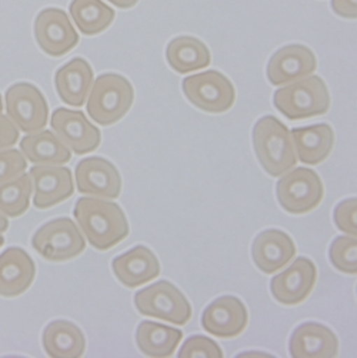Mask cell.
Instances as JSON below:
<instances>
[{
  "label": "cell",
  "mask_w": 357,
  "mask_h": 358,
  "mask_svg": "<svg viewBox=\"0 0 357 358\" xmlns=\"http://www.w3.org/2000/svg\"><path fill=\"white\" fill-rule=\"evenodd\" d=\"M88 113L100 126H111L122 120L132 109L134 89L118 73L100 75L88 96Z\"/></svg>",
  "instance_id": "4"
},
{
  "label": "cell",
  "mask_w": 357,
  "mask_h": 358,
  "mask_svg": "<svg viewBox=\"0 0 357 358\" xmlns=\"http://www.w3.org/2000/svg\"><path fill=\"white\" fill-rule=\"evenodd\" d=\"M19 141V130L8 116L0 113V152L13 148Z\"/></svg>",
  "instance_id": "33"
},
{
  "label": "cell",
  "mask_w": 357,
  "mask_h": 358,
  "mask_svg": "<svg viewBox=\"0 0 357 358\" xmlns=\"http://www.w3.org/2000/svg\"><path fill=\"white\" fill-rule=\"evenodd\" d=\"M316 69L317 59L312 49L303 45H288L270 57L266 73L272 86H283L313 75Z\"/></svg>",
  "instance_id": "15"
},
{
  "label": "cell",
  "mask_w": 357,
  "mask_h": 358,
  "mask_svg": "<svg viewBox=\"0 0 357 358\" xmlns=\"http://www.w3.org/2000/svg\"><path fill=\"white\" fill-rule=\"evenodd\" d=\"M134 306L143 315L155 317L176 326H185L192 318V304L174 284L162 280L134 296Z\"/></svg>",
  "instance_id": "5"
},
{
  "label": "cell",
  "mask_w": 357,
  "mask_h": 358,
  "mask_svg": "<svg viewBox=\"0 0 357 358\" xmlns=\"http://www.w3.org/2000/svg\"><path fill=\"white\" fill-rule=\"evenodd\" d=\"M29 176L34 190L33 204L39 210L50 208L75 193L74 177L67 167L57 164H36L30 169Z\"/></svg>",
  "instance_id": "12"
},
{
  "label": "cell",
  "mask_w": 357,
  "mask_h": 358,
  "mask_svg": "<svg viewBox=\"0 0 357 358\" xmlns=\"http://www.w3.org/2000/svg\"><path fill=\"white\" fill-rule=\"evenodd\" d=\"M289 348L295 358H335L339 354V338L328 326L310 321L293 331Z\"/></svg>",
  "instance_id": "20"
},
{
  "label": "cell",
  "mask_w": 357,
  "mask_h": 358,
  "mask_svg": "<svg viewBox=\"0 0 357 358\" xmlns=\"http://www.w3.org/2000/svg\"><path fill=\"white\" fill-rule=\"evenodd\" d=\"M166 59L169 66L181 75L206 69L211 63L209 48L192 36L174 38L167 45Z\"/></svg>",
  "instance_id": "24"
},
{
  "label": "cell",
  "mask_w": 357,
  "mask_h": 358,
  "mask_svg": "<svg viewBox=\"0 0 357 358\" xmlns=\"http://www.w3.org/2000/svg\"><path fill=\"white\" fill-rule=\"evenodd\" d=\"M31 192V178L24 173L12 182L0 185V213L10 219L22 216L29 210Z\"/></svg>",
  "instance_id": "28"
},
{
  "label": "cell",
  "mask_w": 357,
  "mask_h": 358,
  "mask_svg": "<svg viewBox=\"0 0 357 358\" xmlns=\"http://www.w3.org/2000/svg\"><path fill=\"white\" fill-rule=\"evenodd\" d=\"M22 155L33 164H66L71 153L50 130H41L24 136L20 141Z\"/></svg>",
  "instance_id": "25"
},
{
  "label": "cell",
  "mask_w": 357,
  "mask_h": 358,
  "mask_svg": "<svg viewBox=\"0 0 357 358\" xmlns=\"http://www.w3.org/2000/svg\"><path fill=\"white\" fill-rule=\"evenodd\" d=\"M253 148L260 166L272 177L283 176L298 163L290 130L274 116L258 120L253 127Z\"/></svg>",
  "instance_id": "2"
},
{
  "label": "cell",
  "mask_w": 357,
  "mask_h": 358,
  "mask_svg": "<svg viewBox=\"0 0 357 358\" xmlns=\"http://www.w3.org/2000/svg\"><path fill=\"white\" fill-rule=\"evenodd\" d=\"M295 152L303 164H320L332 153L335 131L328 123H318L290 131Z\"/></svg>",
  "instance_id": "22"
},
{
  "label": "cell",
  "mask_w": 357,
  "mask_h": 358,
  "mask_svg": "<svg viewBox=\"0 0 357 358\" xmlns=\"http://www.w3.org/2000/svg\"><path fill=\"white\" fill-rule=\"evenodd\" d=\"M112 268L116 278L127 289H137L160 274V263L146 245H136L116 257Z\"/></svg>",
  "instance_id": "19"
},
{
  "label": "cell",
  "mask_w": 357,
  "mask_h": 358,
  "mask_svg": "<svg viewBox=\"0 0 357 358\" xmlns=\"http://www.w3.org/2000/svg\"><path fill=\"white\" fill-rule=\"evenodd\" d=\"M329 259L333 267L344 274L357 273V241L353 236H339L329 248Z\"/></svg>",
  "instance_id": "29"
},
{
  "label": "cell",
  "mask_w": 357,
  "mask_h": 358,
  "mask_svg": "<svg viewBox=\"0 0 357 358\" xmlns=\"http://www.w3.org/2000/svg\"><path fill=\"white\" fill-rule=\"evenodd\" d=\"M107 2H111L120 9H130L139 3V0H107Z\"/></svg>",
  "instance_id": "35"
},
{
  "label": "cell",
  "mask_w": 357,
  "mask_h": 358,
  "mask_svg": "<svg viewBox=\"0 0 357 358\" xmlns=\"http://www.w3.org/2000/svg\"><path fill=\"white\" fill-rule=\"evenodd\" d=\"M183 338V333L166 324L141 321L136 330L139 350L152 358L172 357Z\"/></svg>",
  "instance_id": "26"
},
{
  "label": "cell",
  "mask_w": 357,
  "mask_h": 358,
  "mask_svg": "<svg viewBox=\"0 0 357 358\" xmlns=\"http://www.w3.org/2000/svg\"><path fill=\"white\" fill-rule=\"evenodd\" d=\"M317 281V267L306 257L274 275L270 281V292L276 301L284 306H296L304 301L313 292Z\"/></svg>",
  "instance_id": "14"
},
{
  "label": "cell",
  "mask_w": 357,
  "mask_h": 358,
  "mask_svg": "<svg viewBox=\"0 0 357 358\" xmlns=\"http://www.w3.org/2000/svg\"><path fill=\"white\" fill-rule=\"evenodd\" d=\"M332 9L336 15L346 19H356L357 0H332Z\"/></svg>",
  "instance_id": "34"
},
{
  "label": "cell",
  "mask_w": 357,
  "mask_h": 358,
  "mask_svg": "<svg viewBox=\"0 0 357 358\" xmlns=\"http://www.w3.org/2000/svg\"><path fill=\"white\" fill-rule=\"evenodd\" d=\"M50 126L63 145L76 155L92 153L100 146V130L80 110L59 107L52 115Z\"/></svg>",
  "instance_id": "11"
},
{
  "label": "cell",
  "mask_w": 357,
  "mask_h": 358,
  "mask_svg": "<svg viewBox=\"0 0 357 358\" xmlns=\"http://www.w3.org/2000/svg\"><path fill=\"white\" fill-rule=\"evenodd\" d=\"M69 10L79 30L86 36L104 31L116 17L115 10L102 0H71Z\"/></svg>",
  "instance_id": "27"
},
{
  "label": "cell",
  "mask_w": 357,
  "mask_h": 358,
  "mask_svg": "<svg viewBox=\"0 0 357 358\" xmlns=\"http://www.w3.org/2000/svg\"><path fill=\"white\" fill-rule=\"evenodd\" d=\"M31 245L49 262H67L85 252L86 241L74 220L59 217L36 230Z\"/></svg>",
  "instance_id": "6"
},
{
  "label": "cell",
  "mask_w": 357,
  "mask_h": 358,
  "mask_svg": "<svg viewBox=\"0 0 357 358\" xmlns=\"http://www.w3.org/2000/svg\"><path fill=\"white\" fill-rule=\"evenodd\" d=\"M27 169L26 157L15 149L0 152V185L15 180Z\"/></svg>",
  "instance_id": "31"
},
{
  "label": "cell",
  "mask_w": 357,
  "mask_h": 358,
  "mask_svg": "<svg viewBox=\"0 0 357 358\" xmlns=\"http://www.w3.org/2000/svg\"><path fill=\"white\" fill-rule=\"evenodd\" d=\"M4 112V100H2V96H0V113Z\"/></svg>",
  "instance_id": "37"
},
{
  "label": "cell",
  "mask_w": 357,
  "mask_h": 358,
  "mask_svg": "<svg viewBox=\"0 0 357 358\" xmlns=\"http://www.w3.org/2000/svg\"><path fill=\"white\" fill-rule=\"evenodd\" d=\"M33 259L20 247H9L0 255V296L18 297L27 292L34 281Z\"/></svg>",
  "instance_id": "18"
},
{
  "label": "cell",
  "mask_w": 357,
  "mask_h": 358,
  "mask_svg": "<svg viewBox=\"0 0 357 358\" xmlns=\"http://www.w3.org/2000/svg\"><path fill=\"white\" fill-rule=\"evenodd\" d=\"M330 93L318 76L310 75L274 92L273 104L289 120H303L326 115L330 109Z\"/></svg>",
  "instance_id": "3"
},
{
  "label": "cell",
  "mask_w": 357,
  "mask_h": 358,
  "mask_svg": "<svg viewBox=\"0 0 357 358\" xmlns=\"http://www.w3.org/2000/svg\"><path fill=\"white\" fill-rule=\"evenodd\" d=\"M43 348L53 358L82 357L86 350V338L83 331L66 320H56L43 331Z\"/></svg>",
  "instance_id": "23"
},
{
  "label": "cell",
  "mask_w": 357,
  "mask_h": 358,
  "mask_svg": "<svg viewBox=\"0 0 357 358\" xmlns=\"http://www.w3.org/2000/svg\"><path fill=\"white\" fill-rule=\"evenodd\" d=\"M186 99L206 113H225L236 101L233 83L218 70L192 75L182 83Z\"/></svg>",
  "instance_id": "8"
},
{
  "label": "cell",
  "mask_w": 357,
  "mask_h": 358,
  "mask_svg": "<svg viewBox=\"0 0 357 358\" xmlns=\"http://www.w3.org/2000/svg\"><path fill=\"white\" fill-rule=\"evenodd\" d=\"M93 69L88 60L75 57L62 66L55 75L57 96L70 107H82L93 85Z\"/></svg>",
  "instance_id": "21"
},
{
  "label": "cell",
  "mask_w": 357,
  "mask_h": 358,
  "mask_svg": "<svg viewBox=\"0 0 357 358\" xmlns=\"http://www.w3.org/2000/svg\"><path fill=\"white\" fill-rule=\"evenodd\" d=\"M279 204L290 214H304L314 210L325 196L320 176L306 167L289 170L276 185Z\"/></svg>",
  "instance_id": "7"
},
{
  "label": "cell",
  "mask_w": 357,
  "mask_h": 358,
  "mask_svg": "<svg viewBox=\"0 0 357 358\" xmlns=\"http://www.w3.org/2000/svg\"><path fill=\"white\" fill-rule=\"evenodd\" d=\"M248 324L244 303L234 296H222L211 301L202 314V327L211 336L233 338L240 336Z\"/></svg>",
  "instance_id": "16"
},
{
  "label": "cell",
  "mask_w": 357,
  "mask_h": 358,
  "mask_svg": "<svg viewBox=\"0 0 357 358\" xmlns=\"http://www.w3.org/2000/svg\"><path fill=\"white\" fill-rule=\"evenodd\" d=\"M75 217L89 244L106 252L129 236V223L119 204L99 197H80L75 206Z\"/></svg>",
  "instance_id": "1"
},
{
  "label": "cell",
  "mask_w": 357,
  "mask_h": 358,
  "mask_svg": "<svg viewBox=\"0 0 357 358\" xmlns=\"http://www.w3.org/2000/svg\"><path fill=\"white\" fill-rule=\"evenodd\" d=\"M4 243H5V238H4V236H2V234H0V247L4 245Z\"/></svg>",
  "instance_id": "38"
},
{
  "label": "cell",
  "mask_w": 357,
  "mask_h": 358,
  "mask_svg": "<svg viewBox=\"0 0 357 358\" xmlns=\"http://www.w3.org/2000/svg\"><path fill=\"white\" fill-rule=\"evenodd\" d=\"M6 112L18 130L31 134L48 124L49 106L42 92L30 83H16L6 92Z\"/></svg>",
  "instance_id": "9"
},
{
  "label": "cell",
  "mask_w": 357,
  "mask_h": 358,
  "mask_svg": "<svg viewBox=\"0 0 357 358\" xmlns=\"http://www.w3.org/2000/svg\"><path fill=\"white\" fill-rule=\"evenodd\" d=\"M193 357H207V358H222L223 351L218 343L203 337L193 336L185 341L181 351H178V358H193Z\"/></svg>",
  "instance_id": "30"
},
{
  "label": "cell",
  "mask_w": 357,
  "mask_h": 358,
  "mask_svg": "<svg viewBox=\"0 0 357 358\" xmlns=\"http://www.w3.org/2000/svg\"><path fill=\"white\" fill-rule=\"evenodd\" d=\"M76 185L82 194L113 200L122 193V176L109 160L88 157L76 166Z\"/></svg>",
  "instance_id": "13"
},
{
  "label": "cell",
  "mask_w": 357,
  "mask_h": 358,
  "mask_svg": "<svg viewBox=\"0 0 357 358\" xmlns=\"http://www.w3.org/2000/svg\"><path fill=\"white\" fill-rule=\"evenodd\" d=\"M34 38L39 48L52 57H62L79 43V34L62 9L42 10L34 20Z\"/></svg>",
  "instance_id": "10"
},
{
  "label": "cell",
  "mask_w": 357,
  "mask_h": 358,
  "mask_svg": "<svg viewBox=\"0 0 357 358\" xmlns=\"http://www.w3.org/2000/svg\"><path fill=\"white\" fill-rule=\"evenodd\" d=\"M296 244L292 237L277 229L262 231L253 241L252 256L258 268L266 274L276 273L288 266L296 256Z\"/></svg>",
  "instance_id": "17"
},
{
  "label": "cell",
  "mask_w": 357,
  "mask_h": 358,
  "mask_svg": "<svg viewBox=\"0 0 357 358\" xmlns=\"http://www.w3.org/2000/svg\"><path fill=\"white\" fill-rule=\"evenodd\" d=\"M333 217L340 231L347 236H357V200L354 197L339 203L335 208Z\"/></svg>",
  "instance_id": "32"
},
{
  "label": "cell",
  "mask_w": 357,
  "mask_h": 358,
  "mask_svg": "<svg viewBox=\"0 0 357 358\" xmlns=\"http://www.w3.org/2000/svg\"><path fill=\"white\" fill-rule=\"evenodd\" d=\"M8 229H9V220L6 216H4V214L0 213V234L8 231Z\"/></svg>",
  "instance_id": "36"
}]
</instances>
